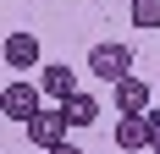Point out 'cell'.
<instances>
[{
  "instance_id": "1",
  "label": "cell",
  "mask_w": 160,
  "mask_h": 154,
  "mask_svg": "<svg viewBox=\"0 0 160 154\" xmlns=\"http://www.w3.org/2000/svg\"><path fill=\"white\" fill-rule=\"evenodd\" d=\"M88 72H94L99 83H122V77L132 72V50L127 44H94L88 50Z\"/></svg>"
},
{
  "instance_id": "2",
  "label": "cell",
  "mask_w": 160,
  "mask_h": 154,
  "mask_svg": "<svg viewBox=\"0 0 160 154\" xmlns=\"http://www.w3.org/2000/svg\"><path fill=\"white\" fill-rule=\"evenodd\" d=\"M39 94L44 88H33V83H6V94H0V110H6V121H17V127H28L33 116H39Z\"/></svg>"
},
{
  "instance_id": "3",
  "label": "cell",
  "mask_w": 160,
  "mask_h": 154,
  "mask_svg": "<svg viewBox=\"0 0 160 154\" xmlns=\"http://www.w3.org/2000/svg\"><path fill=\"white\" fill-rule=\"evenodd\" d=\"M111 99H116V116H144V110H155V88H149L144 77H122V83H111Z\"/></svg>"
},
{
  "instance_id": "4",
  "label": "cell",
  "mask_w": 160,
  "mask_h": 154,
  "mask_svg": "<svg viewBox=\"0 0 160 154\" xmlns=\"http://www.w3.org/2000/svg\"><path fill=\"white\" fill-rule=\"evenodd\" d=\"M66 127L72 121H66V110L55 105V110H39L22 132H28V143H39V149H55V143H66Z\"/></svg>"
},
{
  "instance_id": "5",
  "label": "cell",
  "mask_w": 160,
  "mask_h": 154,
  "mask_svg": "<svg viewBox=\"0 0 160 154\" xmlns=\"http://www.w3.org/2000/svg\"><path fill=\"white\" fill-rule=\"evenodd\" d=\"M116 149H122V154H132V149H155L149 110H144V116H116Z\"/></svg>"
},
{
  "instance_id": "6",
  "label": "cell",
  "mask_w": 160,
  "mask_h": 154,
  "mask_svg": "<svg viewBox=\"0 0 160 154\" xmlns=\"http://www.w3.org/2000/svg\"><path fill=\"white\" fill-rule=\"evenodd\" d=\"M0 55H6L11 72H33V66H39V39H33V33H6V50H0Z\"/></svg>"
},
{
  "instance_id": "7",
  "label": "cell",
  "mask_w": 160,
  "mask_h": 154,
  "mask_svg": "<svg viewBox=\"0 0 160 154\" xmlns=\"http://www.w3.org/2000/svg\"><path fill=\"white\" fill-rule=\"evenodd\" d=\"M39 88H44V99L66 105V99L78 94V72H72V66H44V72H39Z\"/></svg>"
},
{
  "instance_id": "8",
  "label": "cell",
  "mask_w": 160,
  "mask_h": 154,
  "mask_svg": "<svg viewBox=\"0 0 160 154\" xmlns=\"http://www.w3.org/2000/svg\"><path fill=\"white\" fill-rule=\"evenodd\" d=\"M66 121H72V127H94L99 121V116H105V110H99V99H94V94H72V99H66Z\"/></svg>"
},
{
  "instance_id": "9",
  "label": "cell",
  "mask_w": 160,
  "mask_h": 154,
  "mask_svg": "<svg viewBox=\"0 0 160 154\" xmlns=\"http://www.w3.org/2000/svg\"><path fill=\"white\" fill-rule=\"evenodd\" d=\"M132 28H160V0H132Z\"/></svg>"
},
{
  "instance_id": "10",
  "label": "cell",
  "mask_w": 160,
  "mask_h": 154,
  "mask_svg": "<svg viewBox=\"0 0 160 154\" xmlns=\"http://www.w3.org/2000/svg\"><path fill=\"white\" fill-rule=\"evenodd\" d=\"M149 132H155V149H160V105L149 110Z\"/></svg>"
},
{
  "instance_id": "11",
  "label": "cell",
  "mask_w": 160,
  "mask_h": 154,
  "mask_svg": "<svg viewBox=\"0 0 160 154\" xmlns=\"http://www.w3.org/2000/svg\"><path fill=\"white\" fill-rule=\"evenodd\" d=\"M44 154H83V149H72V143H55V149H44Z\"/></svg>"
},
{
  "instance_id": "12",
  "label": "cell",
  "mask_w": 160,
  "mask_h": 154,
  "mask_svg": "<svg viewBox=\"0 0 160 154\" xmlns=\"http://www.w3.org/2000/svg\"><path fill=\"white\" fill-rule=\"evenodd\" d=\"M155 105H160V94H155Z\"/></svg>"
},
{
  "instance_id": "13",
  "label": "cell",
  "mask_w": 160,
  "mask_h": 154,
  "mask_svg": "<svg viewBox=\"0 0 160 154\" xmlns=\"http://www.w3.org/2000/svg\"><path fill=\"white\" fill-rule=\"evenodd\" d=\"M155 154H160V149H155Z\"/></svg>"
}]
</instances>
